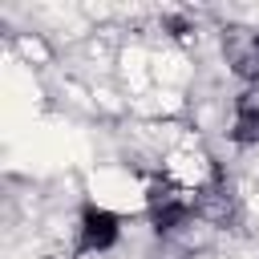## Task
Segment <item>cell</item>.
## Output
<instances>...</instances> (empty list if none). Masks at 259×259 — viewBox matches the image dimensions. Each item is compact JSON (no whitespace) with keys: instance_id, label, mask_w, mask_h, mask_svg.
Returning <instances> with one entry per match:
<instances>
[{"instance_id":"6da1fadb","label":"cell","mask_w":259,"mask_h":259,"mask_svg":"<svg viewBox=\"0 0 259 259\" xmlns=\"http://www.w3.org/2000/svg\"><path fill=\"white\" fill-rule=\"evenodd\" d=\"M146 210H150V223L158 235H170L178 231L194 210H198V194L178 186V182H154L150 194H146Z\"/></svg>"},{"instance_id":"7a4b0ae2","label":"cell","mask_w":259,"mask_h":259,"mask_svg":"<svg viewBox=\"0 0 259 259\" xmlns=\"http://www.w3.org/2000/svg\"><path fill=\"white\" fill-rule=\"evenodd\" d=\"M223 57L235 77L259 85V32L255 28H227L223 36Z\"/></svg>"},{"instance_id":"3957f363","label":"cell","mask_w":259,"mask_h":259,"mask_svg":"<svg viewBox=\"0 0 259 259\" xmlns=\"http://www.w3.org/2000/svg\"><path fill=\"white\" fill-rule=\"evenodd\" d=\"M121 235V223L113 210L105 206H85L81 210V231H77V247L81 251H109Z\"/></svg>"},{"instance_id":"277c9868","label":"cell","mask_w":259,"mask_h":259,"mask_svg":"<svg viewBox=\"0 0 259 259\" xmlns=\"http://www.w3.org/2000/svg\"><path fill=\"white\" fill-rule=\"evenodd\" d=\"M231 138H235L239 146L259 142V89H251V93H243V97L235 101V125H231Z\"/></svg>"}]
</instances>
